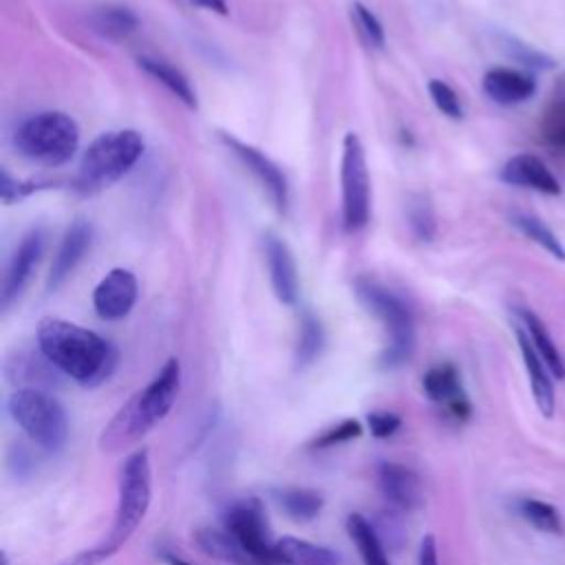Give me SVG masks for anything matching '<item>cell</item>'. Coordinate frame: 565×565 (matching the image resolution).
<instances>
[{
	"instance_id": "obj_39",
	"label": "cell",
	"mask_w": 565,
	"mask_h": 565,
	"mask_svg": "<svg viewBox=\"0 0 565 565\" xmlns=\"http://www.w3.org/2000/svg\"><path fill=\"white\" fill-rule=\"evenodd\" d=\"M163 556V561L168 563V565H194V563H190V561H185V558H181L179 554H172V552H166V554H161Z\"/></svg>"
},
{
	"instance_id": "obj_33",
	"label": "cell",
	"mask_w": 565,
	"mask_h": 565,
	"mask_svg": "<svg viewBox=\"0 0 565 565\" xmlns=\"http://www.w3.org/2000/svg\"><path fill=\"white\" fill-rule=\"evenodd\" d=\"M351 9H353V20H355L360 33L364 35V40L371 46L382 49L384 46V26L377 20V15L369 7H364L362 2H355Z\"/></svg>"
},
{
	"instance_id": "obj_25",
	"label": "cell",
	"mask_w": 565,
	"mask_h": 565,
	"mask_svg": "<svg viewBox=\"0 0 565 565\" xmlns=\"http://www.w3.org/2000/svg\"><path fill=\"white\" fill-rule=\"evenodd\" d=\"M347 532L358 547V554L364 565H388L384 554V545L375 532V527L362 514H349Z\"/></svg>"
},
{
	"instance_id": "obj_9",
	"label": "cell",
	"mask_w": 565,
	"mask_h": 565,
	"mask_svg": "<svg viewBox=\"0 0 565 565\" xmlns=\"http://www.w3.org/2000/svg\"><path fill=\"white\" fill-rule=\"evenodd\" d=\"M225 530L241 543L256 565H278L276 543L269 541L265 512L258 499H241L225 512Z\"/></svg>"
},
{
	"instance_id": "obj_16",
	"label": "cell",
	"mask_w": 565,
	"mask_h": 565,
	"mask_svg": "<svg viewBox=\"0 0 565 565\" xmlns=\"http://www.w3.org/2000/svg\"><path fill=\"white\" fill-rule=\"evenodd\" d=\"M263 247H265L269 280L276 298L285 305H294L298 300V271H296V263L289 245L280 236L269 232L265 234Z\"/></svg>"
},
{
	"instance_id": "obj_38",
	"label": "cell",
	"mask_w": 565,
	"mask_h": 565,
	"mask_svg": "<svg viewBox=\"0 0 565 565\" xmlns=\"http://www.w3.org/2000/svg\"><path fill=\"white\" fill-rule=\"evenodd\" d=\"M190 2H194L196 7L210 9V11H216V13H227V4H225V0H190Z\"/></svg>"
},
{
	"instance_id": "obj_3",
	"label": "cell",
	"mask_w": 565,
	"mask_h": 565,
	"mask_svg": "<svg viewBox=\"0 0 565 565\" xmlns=\"http://www.w3.org/2000/svg\"><path fill=\"white\" fill-rule=\"evenodd\" d=\"M150 501H152V470H150L148 450L141 448V450H135L119 470L115 521L106 539L93 547H86L73 554L62 565H102L104 561H108L128 543V539L141 525L150 508Z\"/></svg>"
},
{
	"instance_id": "obj_17",
	"label": "cell",
	"mask_w": 565,
	"mask_h": 565,
	"mask_svg": "<svg viewBox=\"0 0 565 565\" xmlns=\"http://www.w3.org/2000/svg\"><path fill=\"white\" fill-rule=\"evenodd\" d=\"M499 179L508 185H516V188H530L550 196H558L561 194V183L558 179L552 174V170L545 166L543 159H539L536 154H514L510 157L501 172Z\"/></svg>"
},
{
	"instance_id": "obj_36",
	"label": "cell",
	"mask_w": 565,
	"mask_h": 565,
	"mask_svg": "<svg viewBox=\"0 0 565 565\" xmlns=\"http://www.w3.org/2000/svg\"><path fill=\"white\" fill-rule=\"evenodd\" d=\"M366 424H369V430L375 439H386L399 428L402 417L391 413V411H373V413L366 415Z\"/></svg>"
},
{
	"instance_id": "obj_14",
	"label": "cell",
	"mask_w": 565,
	"mask_h": 565,
	"mask_svg": "<svg viewBox=\"0 0 565 565\" xmlns=\"http://www.w3.org/2000/svg\"><path fill=\"white\" fill-rule=\"evenodd\" d=\"M377 483L384 499L399 512H415L424 505L419 477L402 463L382 461L377 466Z\"/></svg>"
},
{
	"instance_id": "obj_32",
	"label": "cell",
	"mask_w": 565,
	"mask_h": 565,
	"mask_svg": "<svg viewBox=\"0 0 565 565\" xmlns=\"http://www.w3.org/2000/svg\"><path fill=\"white\" fill-rule=\"evenodd\" d=\"M543 130H545L547 139L558 141V143L565 141V77L558 84V88L554 90L552 104H550V108L545 113Z\"/></svg>"
},
{
	"instance_id": "obj_28",
	"label": "cell",
	"mask_w": 565,
	"mask_h": 565,
	"mask_svg": "<svg viewBox=\"0 0 565 565\" xmlns=\"http://www.w3.org/2000/svg\"><path fill=\"white\" fill-rule=\"evenodd\" d=\"M512 225L523 234L527 236L532 243L541 245L547 254H552L554 258L558 260H565V247L563 243L558 241V236L534 214H527V212H514L512 216Z\"/></svg>"
},
{
	"instance_id": "obj_29",
	"label": "cell",
	"mask_w": 565,
	"mask_h": 565,
	"mask_svg": "<svg viewBox=\"0 0 565 565\" xmlns=\"http://www.w3.org/2000/svg\"><path fill=\"white\" fill-rule=\"evenodd\" d=\"M499 44H501V49L505 51L508 57H512L514 62H519V64H523V66L539 68V71H550V68H554V64H556L552 55H547V53H543V51H536V49H532L530 44H525V42H521V40H516V38L501 35Z\"/></svg>"
},
{
	"instance_id": "obj_30",
	"label": "cell",
	"mask_w": 565,
	"mask_h": 565,
	"mask_svg": "<svg viewBox=\"0 0 565 565\" xmlns=\"http://www.w3.org/2000/svg\"><path fill=\"white\" fill-rule=\"evenodd\" d=\"M324 342L322 335V327L318 322V318L313 313H305L300 320V338H298V349H296V360L300 366L309 364L311 360H316V355L320 353Z\"/></svg>"
},
{
	"instance_id": "obj_15",
	"label": "cell",
	"mask_w": 565,
	"mask_h": 565,
	"mask_svg": "<svg viewBox=\"0 0 565 565\" xmlns=\"http://www.w3.org/2000/svg\"><path fill=\"white\" fill-rule=\"evenodd\" d=\"M514 338L527 371V380H530V391H532V399L539 408V413L543 417H554L556 411V395H554V384H552V373L547 369V364L543 362V358L539 355V351L534 349V344L530 342L525 329L521 324H514Z\"/></svg>"
},
{
	"instance_id": "obj_6",
	"label": "cell",
	"mask_w": 565,
	"mask_h": 565,
	"mask_svg": "<svg viewBox=\"0 0 565 565\" xmlns=\"http://www.w3.org/2000/svg\"><path fill=\"white\" fill-rule=\"evenodd\" d=\"M79 146V128L75 119L60 110L38 113L15 130V148L26 159L42 166L66 163Z\"/></svg>"
},
{
	"instance_id": "obj_1",
	"label": "cell",
	"mask_w": 565,
	"mask_h": 565,
	"mask_svg": "<svg viewBox=\"0 0 565 565\" xmlns=\"http://www.w3.org/2000/svg\"><path fill=\"white\" fill-rule=\"evenodd\" d=\"M38 347L62 375L84 386L102 384L117 364V351L108 340L62 318L40 320Z\"/></svg>"
},
{
	"instance_id": "obj_34",
	"label": "cell",
	"mask_w": 565,
	"mask_h": 565,
	"mask_svg": "<svg viewBox=\"0 0 565 565\" xmlns=\"http://www.w3.org/2000/svg\"><path fill=\"white\" fill-rule=\"evenodd\" d=\"M408 223H411V230L413 234L419 238V241H430L435 236V216H433V210L430 205L424 201V199H415L411 205H408Z\"/></svg>"
},
{
	"instance_id": "obj_11",
	"label": "cell",
	"mask_w": 565,
	"mask_h": 565,
	"mask_svg": "<svg viewBox=\"0 0 565 565\" xmlns=\"http://www.w3.org/2000/svg\"><path fill=\"white\" fill-rule=\"evenodd\" d=\"M422 386H424L426 397L435 404H441L452 419H457V422L470 419L472 404L463 391L461 375L455 364L444 362V364L428 369L422 380Z\"/></svg>"
},
{
	"instance_id": "obj_23",
	"label": "cell",
	"mask_w": 565,
	"mask_h": 565,
	"mask_svg": "<svg viewBox=\"0 0 565 565\" xmlns=\"http://www.w3.org/2000/svg\"><path fill=\"white\" fill-rule=\"evenodd\" d=\"M139 68H143L150 77H154L159 84H163L177 99H181L188 108H196V93L190 84V79L174 68L172 64L159 60V57H150V55H141L137 57Z\"/></svg>"
},
{
	"instance_id": "obj_13",
	"label": "cell",
	"mask_w": 565,
	"mask_h": 565,
	"mask_svg": "<svg viewBox=\"0 0 565 565\" xmlns=\"http://www.w3.org/2000/svg\"><path fill=\"white\" fill-rule=\"evenodd\" d=\"M44 249V234L42 230H31L22 236L20 245L15 247L7 274H4V282H2V291H0V305L2 309H9L22 294V289L26 287L33 267L38 265L40 256Z\"/></svg>"
},
{
	"instance_id": "obj_5",
	"label": "cell",
	"mask_w": 565,
	"mask_h": 565,
	"mask_svg": "<svg viewBox=\"0 0 565 565\" xmlns=\"http://www.w3.org/2000/svg\"><path fill=\"white\" fill-rule=\"evenodd\" d=\"M7 411L18 428L44 452H57L68 437L64 406L42 388H15L9 395Z\"/></svg>"
},
{
	"instance_id": "obj_10",
	"label": "cell",
	"mask_w": 565,
	"mask_h": 565,
	"mask_svg": "<svg viewBox=\"0 0 565 565\" xmlns=\"http://www.w3.org/2000/svg\"><path fill=\"white\" fill-rule=\"evenodd\" d=\"M223 143L232 150V154L254 174V179L260 183V188L267 192V196L271 199L274 207L278 212H287L289 205V185H287V177L282 174V170L267 157L263 154L258 148L227 135L221 132Z\"/></svg>"
},
{
	"instance_id": "obj_35",
	"label": "cell",
	"mask_w": 565,
	"mask_h": 565,
	"mask_svg": "<svg viewBox=\"0 0 565 565\" xmlns=\"http://www.w3.org/2000/svg\"><path fill=\"white\" fill-rule=\"evenodd\" d=\"M428 93L435 102V106L450 119H461L463 117V108L461 102L457 97V93L441 79H430L428 82Z\"/></svg>"
},
{
	"instance_id": "obj_24",
	"label": "cell",
	"mask_w": 565,
	"mask_h": 565,
	"mask_svg": "<svg viewBox=\"0 0 565 565\" xmlns=\"http://www.w3.org/2000/svg\"><path fill=\"white\" fill-rule=\"evenodd\" d=\"M274 501L278 508L298 523L311 521L322 512L324 499L320 492L309 490V488H282L274 492Z\"/></svg>"
},
{
	"instance_id": "obj_20",
	"label": "cell",
	"mask_w": 565,
	"mask_h": 565,
	"mask_svg": "<svg viewBox=\"0 0 565 565\" xmlns=\"http://www.w3.org/2000/svg\"><path fill=\"white\" fill-rule=\"evenodd\" d=\"M519 320H521V327L525 329L530 342L534 344V349L539 351V355L543 358V362L547 364L550 373L556 377V380H563L565 377V360L554 342V338L550 335L545 322L532 311V309H525L521 307L519 309Z\"/></svg>"
},
{
	"instance_id": "obj_12",
	"label": "cell",
	"mask_w": 565,
	"mask_h": 565,
	"mask_svg": "<svg viewBox=\"0 0 565 565\" xmlns=\"http://www.w3.org/2000/svg\"><path fill=\"white\" fill-rule=\"evenodd\" d=\"M137 302V278L132 271L110 269L93 291V307L104 320H121Z\"/></svg>"
},
{
	"instance_id": "obj_7",
	"label": "cell",
	"mask_w": 565,
	"mask_h": 565,
	"mask_svg": "<svg viewBox=\"0 0 565 565\" xmlns=\"http://www.w3.org/2000/svg\"><path fill=\"white\" fill-rule=\"evenodd\" d=\"M143 154V139L137 130H108L99 135L82 154L77 183L82 188H104L121 179Z\"/></svg>"
},
{
	"instance_id": "obj_21",
	"label": "cell",
	"mask_w": 565,
	"mask_h": 565,
	"mask_svg": "<svg viewBox=\"0 0 565 565\" xmlns=\"http://www.w3.org/2000/svg\"><path fill=\"white\" fill-rule=\"evenodd\" d=\"M278 565H338L340 556L324 545L305 539L282 536L276 541Z\"/></svg>"
},
{
	"instance_id": "obj_18",
	"label": "cell",
	"mask_w": 565,
	"mask_h": 565,
	"mask_svg": "<svg viewBox=\"0 0 565 565\" xmlns=\"http://www.w3.org/2000/svg\"><path fill=\"white\" fill-rule=\"evenodd\" d=\"M93 241V227L86 221H73L55 252V258L51 263V271H49V280L46 287L53 291L57 289L68 276L71 271L77 267V263L84 258V254L88 252Z\"/></svg>"
},
{
	"instance_id": "obj_27",
	"label": "cell",
	"mask_w": 565,
	"mask_h": 565,
	"mask_svg": "<svg viewBox=\"0 0 565 565\" xmlns=\"http://www.w3.org/2000/svg\"><path fill=\"white\" fill-rule=\"evenodd\" d=\"M516 512L539 532H545V534H561L563 532L561 512L543 499L521 497L516 501Z\"/></svg>"
},
{
	"instance_id": "obj_4",
	"label": "cell",
	"mask_w": 565,
	"mask_h": 565,
	"mask_svg": "<svg viewBox=\"0 0 565 565\" xmlns=\"http://www.w3.org/2000/svg\"><path fill=\"white\" fill-rule=\"evenodd\" d=\"M355 294L386 331V347L380 358L382 366L393 369L406 362L415 344V322L408 305L395 291L373 278H358Z\"/></svg>"
},
{
	"instance_id": "obj_22",
	"label": "cell",
	"mask_w": 565,
	"mask_h": 565,
	"mask_svg": "<svg viewBox=\"0 0 565 565\" xmlns=\"http://www.w3.org/2000/svg\"><path fill=\"white\" fill-rule=\"evenodd\" d=\"M194 541L203 554H207L216 561H225L232 565H256L254 558L241 547V543L225 527L223 530L201 527V530H196Z\"/></svg>"
},
{
	"instance_id": "obj_37",
	"label": "cell",
	"mask_w": 565,
	"mask_h": 565,
	"mask_svg": "<svg viewBox=\"0 0 565 565\" xmlns=\"http://www.w3.org/2000/svg\"><path fill=\"white\" fill-rule=\"evenodd\" d=\"M417 563L419 565H439V556H437V541L433 534H426L419 543V552H417Z\"/></svg>"
},
{
	"instance_id": "obj_19",
	"label": "cell",
	"mask_w": 565,
	"mask_h": 565,
	"mask_svg": "<svg viewBox=\"0 0 565 565\" xmlns=\"http://www.w3.org/2000/svg\"><path fill=\"white\" fill-rule=\"evenodd\" d=\"M481 86H483V93L492 102L503 104V106L521 104L536 93V82L532 75L514 71V68H505V66L490 68L483 75Z\"/></svg>"
},
{
	"instance_id": "obj_8",
	"label": "cell",
	"mask_w": 565,
	"mask_h": 565,
	"mask_svg": "<svg viewBox=\"0 0 565 565\" xmlns=\"http://www.w3.org/2000/svg\"><path fill=\"white\" fill-rule=\"evenodd\" d=\"M342 225L347 232H358L371 216V179L366 168V154L360 137L347 132L342 143Z\"/></svg>"
},
{
	"instance_id": "obj_26",
	"label": "cell",
	"mask_w": 565,
	"mask_h": 565,
	"mask_svg": "<svg viewBox=\"0 0 565 565\" xmlns=\"http://www.w3.org/2000/svg\"><path fill=\"white\" fill-rule=\"evenodd\" d=\"M137 24H139L137 15L128 7H119V4L99 7L90 15V29L108 40L126 38L137 29Z\"/></svg>"
},
{
	"instance_id": "obj_2",
	"label": "cell",
	"mask_w": 565,
	"mask_h": 565,
	"mask_svg": "<svg viewBox=\"0 0 565 565\" xmlns=\"http://www.w3.org/2000/svg\"><path fill=\"white\" fill-rule=\"evenodd\" d=\"M181 388V364L170 358L159 373L137 391L106 424L99 435V450L115 455L143 439L172 411Z\"/></svg>"
},
{
	"instance_id": "obj_31",
	"label": "cell",
	"mask_w": 565,
	"mask_h": 565,
	"mask_svg": "<svg viewBox=\"0 0 565 565\" xmlns=\"http://www.w3.org/2000/svg\"><path fill=\"white\" fill-rule=\"evenodd\" d=\"M362 435V424L358 419H342L338 424H331L329 428H324L313 441V448H333L340 444H349L353 439H358Z\"/></svg>"
}]
</instances>
